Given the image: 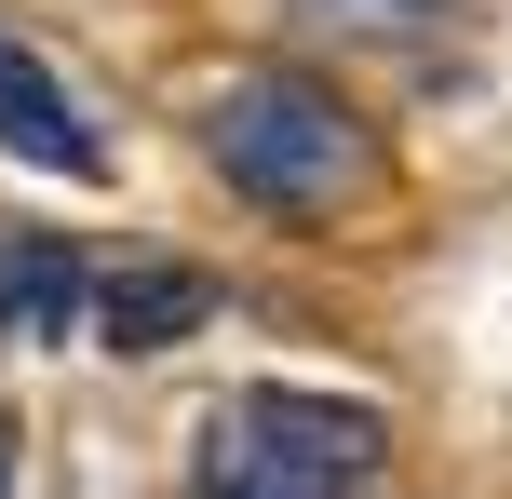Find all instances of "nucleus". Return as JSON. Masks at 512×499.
Segmentation results:
<instances>
[{"label":"nucleus","mask_w":512,"mask_h":499,"mask_svg":"<svg viewBox=\"0 0 512 499\" xmlns=\"http://www.w3.org/2000/svg\"><path fill=\"white\" fill-rule=\"evenodd\" d=\"M203 149H216V176H230L243 203L283 216V230H351L364 176H378L364 108L337 95V81H310V68H230L216 108H203Z\"/></svg>","instance_id":"f257e3e1"},{"label":"nucleus","mask_w":512,"mask_h":499,"mask_svg":"<svg viewBox=\"0 0 512 499\" xmlns=\"http://www.w3.org/2000/svg\"><path fill=\"white\" fill-rule=\"evenodd\" d=\"M378 459H391L378 405H337V392H230L203 419L189 499H364Z\"/></svg>","instance_id":"f03ea898"},{"label":"nucleus","mask_w":512,"mask_h":499,"mask_svg":"<svg viewBox=\"0 0 512 499\" xmlns=\"http://www.w3.org/2000/svg\"><path fill=\"white\" fill-rule=\"evenodd\" d=\"M81 311H95L108 351H176V338H203V324H216V284H203L189 257H122V270H95Z\"/></svg>","instance_id":"7ed1b4c3"},{"label":"nucleus","mask_w":512,"mask_h":499,"mask_svg":"<svg viewBox=\"0 0 512 499\" xmlns=\"http://www.w3.org/2000/svg\"><path fill=\"white\" fill-rule=\"evenodd\" d=\"M0 149L14 162H41V176H108V135L68 108V81L41 68V54L0 27Z\"/></svg>","instance_id":"20e7f679"},{"label":"nucleus","mask_w":512,"mask_h":499,"mask_svg":"<svg viewBox=\"0 0 512 499\" xmlns=\"http://www.w3.org/2000/svg\"><path fill=\"white\" fill-rule=\"evenodd\" d=\"M68 311H81V257L68 243H14L0 257V338H54Z\"/></svg>","instance_id":"39448f33"},{"label":"nucleus","mask_w":512,"mask_h":499,"mask_svg":"<svg viewBox=\"0 0 512 499\" xmlns=\"http://www.w3.org/2000/svg\"><path fill=\"white\" fill-rule=\"evenodd\" d=\"M337 14H445V0H337Z\"/></svg>","instance_id":"423d86ee"},{"label":"nucleus","mask_w":512,"mask_h":499,"mask_svg":"<svg viewBox=\"0 0 512 499\" xmlns=\"http://www.w3.org/2000/svg\"><path fill=\"white\" fill-rule=\"evenodd\" d=\"M0 499H14V419H0Z\"/></svg>","instance_id":"0eeeda50"}]
</instances>
